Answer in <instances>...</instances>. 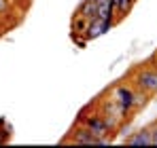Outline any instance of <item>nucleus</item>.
Segmentation results:
<instances>
[{"instance_id": "nucleus-1", "label": "nucleus", "mask_w": 157, "mask_h": 148, "mask_svg": "<svg viewBox=\"0 0 157 148\" xmlns=\"http://www.w3.org/2000/svg\"><path fill=\"white\" fill-rule=\"evenodd\" d=\"M113 99H115V104L121 108V112L123 114H132V112H136V110H140L144 104H147V99L149 95L147 93H142V91H138V89H134L130 85H117L115 89H113Z\"/></svg>"}, {"instance_id": "nucleus-6", "label": "nucleus", "mask_w": 157, "mask_h": 148, "mask_svg": "<svg viewBox=\"0 0 157 148\" xmlns=\"http://www.w3.org/2000/svg\"><path fill=\"white\" fill-rule=\"evenodd\" d=\"M134 4H136V0H115V19L121 21L123 17H128Z\"/></svg>"}, {"instance_id": "nucleus-9", "label": "nucleus", "mask_w": 157, "mask_h": 148, "mask_svg": "<svg viewBox=\"0 0 157 148\" xmlns=\"http://www.w3.org/2000/svg\"><path fill=\"white\" fill-rule=\"evenodd\" d=\"M11 0H0V15H9V11H11Z\"/></svg>"}, {"instance_id": "nucleus-10", "label": "nucleus", "mask_w": 157, "mask_h": 148, "mask_svg": "<svg viewBox=\"0 0 157 148\" xmlns=\"http://www.w3.org/2000/svg\"><path fill=\"white\" fill-rule=\"evenodd\" d=\"M11 140V133L9 131H0V144H4V142H9Z\"/></svg>"}, {"instance_id": "nucleus-7", "label": "nucleus", "mask_w": 157, "mask_h": 148, "mask_svg": "<svg viewBox=\"0 0 157 148\" xmlns=\"http://www.w3.org/2000/svg\"><path fill=\"white\" fill-rule=\"evenodd\" d=\"M85 40H91V38H98V36H102L104 34V28H102V19H89V24L85 28Z\"/></svg>"}, {"instance_id": "nucleus-3", "label": "nucleus", "mask_w": 157, "mask_h": 148, "mask_svg": "<svg viewBox=\"0 0 157 148\" xmlns=\"http://www.w3.org/2000/svg\"><path fill=\"white\" fill-rule=\"evenodd\" d=\"M77 123L85 125L98 140H102V138H108V133H113V129L108 127L106 123V119L100 114V112H96V114H89V117H85V114H78V121Z\"/></svg>"}, {"instance_id": "nucleus-2", "label": "nucleus", "mask_w": 157, "mask_h": 148, "mask_svg": "<svg viewBox=\"0 0 157 148\" xmlns=\"http://www.w3.org/2000/svg\"><path fill=\"white\" fill-rule=\"evenodd\" d=\"M132 87L142 91V93H147L149 98L157 95V70L153 66H149V64L134 68V72H132Z\"/></svg>"}, {"instance_id": "nucleus-11", "label": "nucleus", "mask_w": 157, "mask_h": 148, "mask_svg": "<svg viewBox=\"0 0 157 148\" xmlns=\"http://www.w3.org/2000/svg\"><path fill=\"white\" fill-rule=\"evenodd\" d=\"M11 2H17V0H11Z\"/></svg>"}, {"instance_id": "nucleus-8", "label": "nucleus", "mask_w": 157, "mask_h": 148, "mask_svg": "<svg viewBox=\"0 0 157 148\" xmlns=\"http://www.w3.org/2000/svg\"><path fill=\"white\" fill-rule=\"evenodd\" d=\"M151 131V146H157V121H153L151 125H147Z\"/></svg>"}, {"instance_id": "nucleus-4", "label": "nucleus", "mask_w": 157, "mask_h": 148, "mask_svg": "<svg viewBox=\"0 0 157 148\" xmlns=\"http://www.w3.org/2000/svg\"><path fill=\"white\" fill-rule=\"evenodd\" d=\"M64 142H72V144H81V146H91V144H100V140L85 127V125L77 123V127L70 131V135L64 140Z\"/></svg>"}, {"instance_id": "nucleus-5", "label": "nucleus", "mask_w": 157, "mask_h": 148, "mask_svg": "<svg viewBox=\"0 0 157 148\" xmlns=\"http://www.w3.org/2000/svg\"><path fill=\"white\" fill-rule=\"evenodd\" d=\"M125 144L128 146H151V131H149V127H142V129L130 133L125 138Z\"/></svg>"}]
</instances>
